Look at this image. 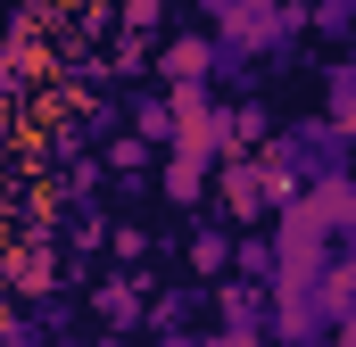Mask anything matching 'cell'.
<instances>
[{
  "label": "cell",
  "instance_id": "cell-3",
  "mask_svg": "<svg viewBox=\"0 0 356 347\" xmlns=\"http://www.w3.org/2000/svg\"><path fill=\"white\" fill-rule=\"evenodd\" d=\"M207 8H224V25H249V17H266L257 0H207Z\"/></svg>",
  "mask_w": 356,
  "mask_h": 347
},
{
  "label": "cell",
  "instance_id": "cell-4",
  "mask_svg": "<svg viewBox=\"0 0 356 347\" xmlns=\"http://www.w3.org/2000/svg\"><path fill=\"white\" fill-rule=\"evenodd\" d=\"M348 347H356V323H348Z\"/></svg>",
  "mask_w": 356,
  "mask_h": 347
},
{
  "label": "cell",
  "instance_id": "cell-2",
  "mask_svg": "<svg viewBox=\"0 0 356 347\" xmlns=\"http://www.w3.org/2000/svg\"><path fill=\"white\" fill-rule=\"evenodd\" d=\"M332 124H356V75H332Z\"/></svg>",
  "mask_w": 356,
  "mask_h": 347
},
{
  "label": "cell",
  "instance_id": "cell-1",
  "mask_svg": "<svg viewBox=\"0 0 356 347\" xmlns=\"http://www.w3.org/2000/svg\"><path fill=\"white\" fill-rule=\"evenodd\" d=\"M232 207H241V215H257V207H266V182H257V166H232Z\"/></svg>",
  "mask_w": 356,
  "mask_h": 347
}]
</instances>
